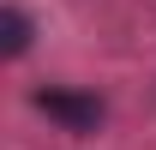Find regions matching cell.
I'll use <instances>...</instances> for the list:
<instances>
[{"mask_svg":"<svg viewBox=\"0 0 156 150\" xmlns=\"http://www.w3.org/2000/svg\"><path fill=\"white\" fill-rule=\"evenodd\" d=\"M36 114H48L60 132H78V138L108 120L102 96H90V90H36Z\"/></svg>","mask_w":156,"mask_h":150,"instance_id":"obj_1","label":"cell"},{"mask_svg":"<svg viewBox=\"0 0 156 150\" xmlns=\"http://www.w3.org/2000/svg\"><path fill=\"white\" fill-rule=\"evenodd\" d=\"M24 48H30V18H24L18 6H6V54L18 60Z\"/></svg>","mask_w":156,"mask_h":150,"instance_id":"obj_2","label":"cell"}]
</instances>
